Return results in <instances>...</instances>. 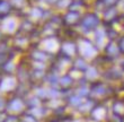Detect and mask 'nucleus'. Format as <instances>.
I'll use <instances>...</instances> for the list:
<instances>
[{
  "instance_id": "1",
  "label": "nucleus",
  "mask_w": 124,
  "mask_h": 122,
  "mask_svg": "<svg viewBox=\"0 0 124 122\" xmlns=\"http://www.w3.org/2000/svg\"><path fill=\"white\" fill-rule=\"evenodd\" d=\"M11 10V2L7 0H0V17H6Z\"/></svg>"
},
{
  "instance_id": "2",
  "label": "nucleus",
  "mask_w": 124,
  "mask_h": 122,
  "mask_svg": "<svg viewBox=\"0 0 124 122\" xmlns=\"http://www.w3.org/2000/svg\"><path fill=\"white\" fill-rule=\"evenodd\" d=\"M15 27H16V23L14 22V20H8L6 24V28L8 32H13L15 30Z\"/></svg>"
}]
</instances>
